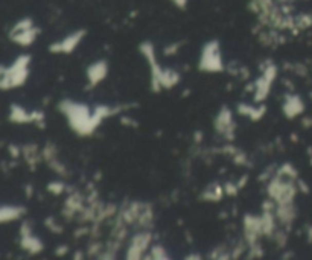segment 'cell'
<instances>
[{"mask_svg": "<svg viewBox=\"0 0 312 260\" xmlns=\"http://www.w3.org/2000/svg\"><path fill=\"white\" fill-rule=\"evenodd\" d=\"M203 69H207V70H219L221 69V60H219V55H218V47L210 49L207 46L204 49Z\"/></svg>", "mask_w": 312, "mask_h": 260, "instance_id": "obj_2", "label": "cell"}, {"mask_svg": "<svg viewBox=\"0 0 312 260\" xmlns=\"http://www.w3.org/2000/svg\"><path fill=\"white\" fill-rule=\"evenodd\" d=\"M82 32H79V34H74V35H69L67 38H64L61 43H58V44H55V46H52V49L50 50H53V52H70V50H74L75 49V46L79 43V40H81V35Z\"/></svg>", "mask_w": 312, "mask_h": 260, "instance_id": "obj_6", "label": "cell"}, {"mask_svg": "<svg viewBox=\"0 0 312 260\" xmlns=\"http://www.w3.org/2000/svg\"><path fill=\"white\" fill-rule=\"evenodd\" d=\"M9 120L14 123H28L32 122V116L31 113H28L23 107L12 104L11 105V112H9Z\"/></svg>", "mask_w": 312, "mask_h": 260, "instance_id": "obj_5", "label": "cell"}, {"mask_svg": "<svg viewBox=\"0 0 312 260\" xmlns=\"http://www.w3.org/2000/svg\"><path fill=\"white\" fill-rule=\"evenodd\" d=\"M171 2H174L178 8H185L186 3H188V0H171Z\"/></svg>", "mask_w": 312, "mask_h": 260, "instance_id": "obj_7", "label": "cell"}, {"mask_svg": "<svg viewBox=\"0 0 312 260\" xmlns=\"http://www.w3.org/2000/svg\"><path fill=\"white\" fill-rule=\"evenodd\" d=\"M25 213V209L20 206H0V224L17 221Z\"/></svg>", "mask_w": 312, "mask_h": 260, "instance_id": "obj_3", "label": "cell"}, {"mask_svg": "<svg viewBox=\"0 0 312 260\" xmlns=\"http://www.w3.org/2000/svg\"><path fill=\"white\" fill-rule=\"evenodd\" d=\"M37 34H39V29L35 26L32 28H28V29H23V31H17V32H9V38L20 44V46H29L35 41L37 38Z\"/></svg>", "mask_w": 312, "mask_h": 260, "instance_id": "obj_1", "label": "cell"}, {"mask_svg": "<svg viewBox=\"0 0 312 260\" xmlns=\"http://www.w3.org/2000/svg\"><path fill=\"white\" fill-rule=\"evenodd\" d=\"M20 245H22V248H23L25 251H28V253H31V254H37V253H40V251L43 250V244L40 242L39 237H35L32 233L22 236Z\"/></svg>", "mask_w": 312, "mask_h": 260, "instance_id": "obj_4", "label": "cell"}]
</instances>
